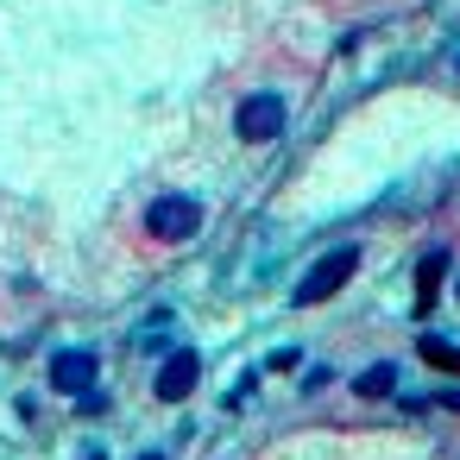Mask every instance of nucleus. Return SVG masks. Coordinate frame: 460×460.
<instances>
[{
  "label": "nucleus",
  "mask_w": 460,
  "mask_h": 460,
  "mask_svg": "<svg viewBox=\"0 0 460 460\" xmlns=\"http://www.w3.org/2000/svg\"><path fill=\"white\" fill-rule=\"evenodd\" d=\"M284 95L278 89H259V95H246L240 108H234V133L246 139V146H265V139H278L284 133Z\"/></svg>",
  "instance_id": "1"
},
{
  "label": "nucleus",
  "mask_w": 460,
  "mask_h": 460,
  "mask_svg": "<svg viewBox=\"0 0 460 460\" xmlns=\"http://www.w3.org/2000/svg\"><path fill=\"white\" fill-rule=\"evenodd\" d=\"M353 265H359V246H341V252H328V259H315V265L303 271V284H296L290 296H296L303 309H309V303H328V296H334V290H341V284L353 278Z\"/></svg>",
  "instance_id": "2"
},
{
  "label": "nucleus",
  "mask_w": 460,
  "mask_h": 460,
  "mask_svg": "<svg viewBox=\"0 0 460 460\" xmlns=\"http://www.w3.org/2000/svg\"><path fill=\"white\" fill-rule=\"evenodd\" d=\"M196 227H202V202H190V196H158L146 208V234L152 240H190Z\"/></svg>",
  "instance_id": "3"
},
{
  "label": "nucleus",
  "mask_w": 460,
  "mask_h": 460,
  "mask_svg": "<svg viewBox=\"0 0 460 460\" xmlns=\"http://www.w3.org/2000/svg\"><path fill=\"white\" fill-rule=\"evenodd\" d=\"M51 385H58L64 397H83V391L95 385V353H89V347H64V353L51 359Z\"/></svg>",
  "instance_id": "4"
},
{
  "label": "nucleus",
  "mask_w": 460,
  "mask_h": 460,
  "mask_svg": "<svg viewBox=\"0 0 460 460\" xmlns=\"http://www.w3.org/2000/svg\"><path fill=\"white\" fill-rule=\"evenodd\" d=\"M196 378H202V359H196L190 347H177V353L158 366V397H164V403H183V397L196 391Z\"/></svg>",
  "instance_id": "5"
},
{
  "label": "nucleus",
  "mask_w": 460,
  "mask_h": 460,
  "mask_svg": "<svg viewBox=\"0 0 460 460\" xmlns=\"http://www.w3.org/2000/svg\"><path fill=\"white\" fill-rule=\"evenodd\" d=\"M441 271H447V259H441V252H429V259H422V271H416V309H429V303H435Z\"/></svg>",
  "instance_id": "6"
},
{
  "label": "nucleus",
  "mask_w": 460,
  "mask_h": 460,
  "mask_svg": "<svg viewBox=\"0 0 460 460\" xmlns=\"http://www.w3.org/2000/svg\"><path fill=\"white\" fill-rule=\"evenodd\" d=\"M391 385H397V372L378 359V366H366V372H359V385H353V391H359V397H385Z\"/></svg>",
  "instance_id": "7"
},
{
  "label": "nucleus",
  "mask_w": 460,
  "mask_h": 460,
  "mask_svg": "<svg viewBox=\"0 0 460 460\" xmlns=\"http://www.w3.org/2000/svg\"><path fill=\"white\" fill-rule=\"evenodd\" d=\"M422 359H429V366H441V372H460V347H441L435 334H422Z\"/></svg>",
  "instance_id": "8"
},
{
  "label": "nucleus",
  "mask_w": 460,
  "mask_h": 460,
  "mask_svg": "<svg viewBox=\"0 0 460 460\" xmlns=\"http://www.w3.org/2000/svg\"><path fill=\"white\" fill-rule=\"evenodd\" d=\"M447 403H454V410H460V391H447Z\"/></svg>",
  "instance_id": "9"
},
{
  "label": "nucleus",
  "mask_w": 460,
  "mask_h": 460,
  "mask_svg": "<svg viewBox=\"0 0 460 460\" xmlns=\"http://www.w3.org/2000/svg\"><path fill=\"white\" fill-rule=\"evenodd\" d=\"M139 460H158V454H139Z\"/></svg>",
  "instance_id": "10"
}]
</instances>
